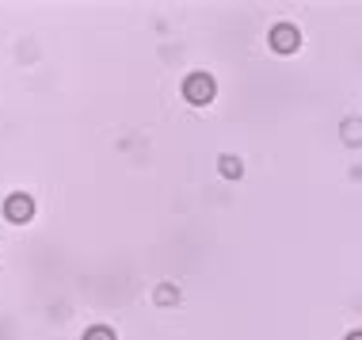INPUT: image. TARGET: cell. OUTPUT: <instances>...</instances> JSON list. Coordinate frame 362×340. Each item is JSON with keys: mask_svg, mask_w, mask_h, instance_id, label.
<instances>
[{"mask_svg": "<svg viewBox=\"0 0 362 340\" xmlns=\"http://www.w3.org/2000/svg\"><path fill=\"white\" fill-rule=\"evenodd\" d=\"M214 96H218V84H214L210 73H191L187 81H183V100L194 103V108H206Z\"/></svg>", "mask_w": 362, "mask_h": 340, "instance_id": "cell-1", "label": "cell"}, {"mask_svg": "<svg viewBox=\"0 0 362 340\" xmlns=\"http://www.w3.org/2000/svg\"><path fill=\"white\" fill-rule=\"evenodd\" d=\"M4 218H8V222H16V226L31 222V218H35V199H31V196H23V191L8 196V199H4Z\"/></svg>", "mask_w": 362, "mask_h": 340, "instance_id": "cell-2", "label": "cell"}, {"mask_svg": "<svg viewBox=\"0 0 362 340\" xmlns=\"http://www.w3.org/2000/svg\"><path fill=\"white\" fill-rule=\"evenodd\" d=\"M298 46H301V31L293 23H275V27H271V50L293 54Z\"/></svg>", "mask_w": 362, "mask_h": 340, "instance_id": "cell-3", "label": "cell"}, {"mask_svg": "<svg viewBox=\"0 0 362 340\" xmlns=\"http://www.w3.org/2000/svg\"><path fill=\"white\" fill-rule=\"evenodd\" d=\"M218 169H221V176H225V180H237L240 172H244V164H240V157H233V153H225Z\"/></svg>", "mask_w": 362, "mask_h": 340, "instance_id": "cell-4", "label": "cell"}, {"mask_svg": "<svg viewBox=\"0 0 362 340\" xmlns=\"http://www.w3.org/2000/svg\"><path fill=\"white\" fill-rule=\"evenodd\" d=\"M84 340H115V329H107V325H92L84 333Z\"/></svg>", "mask_w": 362, "mask_h": 340, "instance_id": "cell-5", "label": "cell"}, {"mask_svg": "<svg viewBox=\"0 0 362 340\" xmlns=\"http://www.w3.org/2000/svg\"><path fill=\"white\" fill-rule=\"evenodd\" d=\"M156 298H160V302H172L175 295H172V287H160V290H156Z\"/></svg>", "mask_w": 362, "mask_h": 340, "instance_id": "cell-6", "label": "cell"}, {"mask_svg": "<svg viewBox=\"0 0 362 340\" xmlns=\"http://www.w3.org/2000/svg\"><path fill=\"white\" fill-rule=\"evenodd\" d=\"M347 340H362V329H355V333H347Z\"/></svg>", "mask_w": 362, "mask_h": 340, "instance_id": "cell-7", "label": "cell"}]
</instances>
